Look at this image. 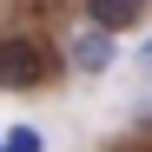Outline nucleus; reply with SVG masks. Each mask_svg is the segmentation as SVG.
I'll use <instances>...</instances> for the list:
<instances>
[{"label": "nucleus", "mask_w": 152, "mask_h": 152, "mask_svg": "<svg viewBox=\"0 0 152 152\" xmlns=\"http://www.w3.org/2000/svg\"><path fill=\"white\" fill-rule=\"evenodd\" d=\"M53 46L46 40H33V33H7L0 40V86L7 93H27V86H46L53 80Z\"/></svg>", "instance_id": "1"}, {"label": "nucleus", "mask_w": 152, "mask_h": 152, "mask_svg": "<svg viewBox=\"0 0 152 152\" xmlns=\"http://www.w3.org/2000/svg\"><path fill=\"white\" fill-rule=\"evenodd\" d=\"M66 66L73 73H86V80H99V73L113 66V33H99V27H73V40H66Z\"/></svg>", "instance_id": "2"}, {"label": "nucleus", "mask_w": 152, "mask_h": 152, "mask_svg": "<svg viewBox=\"0 0 152 152\" xmlns=\"http://www.w3.org/2000/svg\"><path fill=\"white\" fill-rule=\"evenodd\" d=\"M139 20H145V0H86V27H99V33L139 27Z\"/></svg>", "instance_id": "3"}, {"label": "nucleus", "mask_w": 152, "mask_h": 152, "mask_svg": "<svg viewBox=\"0 0 152 152\" xmlns=\"http://www.w3.org/2000/svg\"><path fill=\"white\" fill-rule=\"evenodd\" d=\"M0 152H46V139H40V126H13L0 139Z\"/></svg>", "instance_id": "4"}, {"label": "nucleus", "mask_w": 152, "mask_h": 152, "mask_svg": "<svg viewBox=\"0 0 152 152\" xmlns=\"http://www.w3.org/2000/svg\"><path fill=\"white\" fill-rule=\"evenodd\" d=\"M145 66H152V46H145Z\"/></svg>", "instance_id": "5"}]
</instances>
